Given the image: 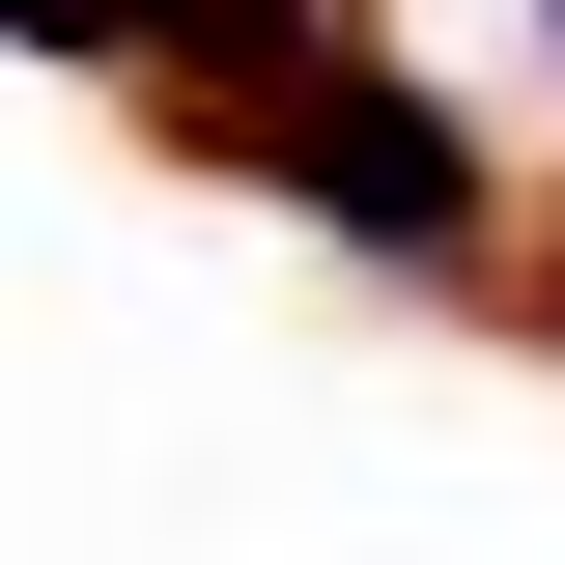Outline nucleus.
Instances as JSON below:
<instances>
[{"instance_id":"2","label":"nucleus","mask_w":565,"mask_h":565,"mask_svg":"<svg viewBox=\"0 0 565 565\" xmlns=\"http://www.w3.org/2000/svg\"><path fill=\"white\" fill-rule=\"evenodd\" d=\"M537 311H565V282H537Z\"/></svg>"},{"instance_id":"1","label":"nucleus","mask_w":565,"mask_h":565,"mask_svg":"<svg viewBox=\"0 0 565 565\" xmlns=\"http://www.w3.org/2000/svg\"><path fill=\"white\" fill-rule=\"evenodd\" d=\"M199 141L255 170V199H311V226H367L396 282H481V255H509V170H481L452 114H424V85L367 57V29H340V57H282V85H226Z\"/></svg>"}]
</instances>
